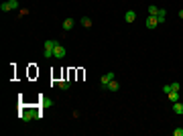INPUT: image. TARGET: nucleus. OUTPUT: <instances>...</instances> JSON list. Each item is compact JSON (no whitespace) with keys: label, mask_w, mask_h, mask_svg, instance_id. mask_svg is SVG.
I'll use <instances>...</instances> for the list:
<instances>
[{"label":"nucleus","mask_w":183,"mask_h":136,"mask_svg":"<svg viewBox=\"0 0 183 136\" xmlns=\"http://www.w3.org/2000/svg\"><path fill=\"white\" fill-rule=\"evenodd\" d=\"M14 8H18V0H6V2L0 4L2 12H8V10H14Z\"/></svg>","instance_id":"f257e3e1"},{"label":"nucleus","mask_w":183,"mask_h":136,"mask_svg":"<svg viewBox=\"0 0 183 136\" xmlns=\"http://www.w3.org/2000/svg\"><path fill=\"white\" fill-rule=\"evenodd\" d=\"M112 79H116V75H114L112 71H108L106 75H102V77H100V83H102V87H108V83L112 81Z\"/></svg>","instance_id":"f03ea898"},{"label":"nucleus","mask_w":183,"mask_h":136,"mask_svg":"<svg viewBox=\"0 0 183 136\" xmlns=\"http://www.w3.org/2000/svg\"><path fill=\"white\" fill-rule=\"evenodd\" d=\"M53 57H55V59H63V57H65V47H63V45H57V47L53 49Z\"/></svg>","instance_id":"7ed1b4c3"},{"label":"nucleus","mask_w":183,"mask_h":136,"mask_svg":"<svg viewBox=\"0 0 183 136\" xmlns=\"http://www.w3.org/2000/svg\"><path fill=\"white\" fill-rule=\"evenodd\" d=\"M18 116H20V120H23V122H29V120H31V118H35L33 110H23V112H20V114H18Z\"/></svg>","instance_id":"20e7f679"},{"label":"nucleus","mask_w":183,"mask_h":136,"mask_svg":"<svg viewBox=\"0 0 183 136\" xmlns=\"http://www.w3.org/2000/svg\"><path fill=\"white\" fill-rule=\"evenodd\" d=\"M159 25V20H157V17H147V29H155V26Z\"/></svg>","instance_id":"39448f33"},{"label":"nucleus","mask_w":183,"mask_h":136,"mask_svg":"<svg viewBox=\"0 0 183 136\" xmlns=\"http://www.w3.org/2000/svg\"><path fill=\"white\" fill-rule=\"evenodd\" d=\"M179 98H181V95H179V92H169V94H167V100H169L171 104L179 102Z\"/></svg>","instance_id":"423d86ee"},{"label":"nucleus","mask_w":183,"mask_h":136,"mask_svg":"<svg viewBox=\"0 0 183 136\" xmlns=\"http://www.w3.org/2000/svg\"><path fill=\"white\" fill-rule=\"evenodd\" d=\"M53 85H59L61 89H69V85H71V81H67V79H61V81H51Z\"/></svg>","instance_id":"0eeeda50"},{"label":"nucleus","mask_w":183,"mask_h":136,"mask_svg":"<svg viewBox=\"0 0 183 136\" xmlns=\"http://www.w3.org/2000/svg\"><path fill=\"white\" fill-rule=\"evenodd\" d=\"M124 20L126 23H134V20H136V12H134V10H128L124 14Z\"/></svg>","instance_id":"6e6552de"},{"label":"nucleus","mask_w":183,"mask_h":136,"mask_svg":"<svg viewBox=\"0 0 183 136\" xmlns=\"http://www.w3.org/2000/svg\"><path fill=\"white\" fill-rule=\"evenodd\" d=\"M157 20H159V23H165V20H167V10H165V8H159Z\"/></svg>","instance_id":"1a4fd4ad"},{"label":"nucleus","mask_w":183,"mask_h":136,"mask_svg":"<svg viewBox=\"0 0 183 136\" xmlns=\"http://www.w3.org/2000/svg\"><path fill=\"white\" fill-rule=\"evenodd\" d=\"M106 89H110V92H118V89H120V83H118L116 79H112V81L108 83V87H106Z\"/></svg>","instance_id":"9d476101"},{"label":"nucleus","mask_w":183,"mask_h":136,"mask_svg":"<svg viewBox=\"0 0 183 136\" xmlns=\"http://www.w3.org/2000/svg\"><path fill=\"white\" fill-rule=\"evenodd\" d=\"M73 18H67V20H63V31H71L73 29Z\"/></svg>","instance_id":"9b49d317"},{"label":"nucleus","mask_w":183,"mask_h":136,"mask_svg":"<svg viewBox=\"0 0 183 136\" xmlns=\"http://www.w3.org/2000/svg\"><path fill=\"white\" fill-rule=\"evenodd\" d=\"M57 45H59L57 41H53V39H47V41H45V49H55Z\"/></svg>","instance_id":"f8f14e48"},{"label":"nucleus","mask_w":183,"mask_h":136,"mask_svg":"<svg viewBox=\"0 0 183 136\" xmlns=\"http://www.w3.org/2000/svg\"><path fill=\"white\" fill-rule=\"evenodd\" d=\"M173 112H175V114H183V104L175 102V104H173Z\"/></svg>","instance_id":"ddd939ff"},{"label":"nucleus","mask_w":183,"mask_h":136,"mask_svg":"<svg viewBox=\"0 0 183 136\" xmlns=\"http://www.w3.org/2000/svg\"><path fill=\"white\" fill-rule=\"evenodd\" d=\"M92 25H94V23H92V18H88V17H83V18H82V26H85V29H90Z\"/></svg>","instance_id":"4468645a"},{"label":"nucleus","mask_w":183,"mask_h":136,"mask_svg":"<svg viewBox=\"0 0 183 136\" xmlns=\"http://www.w3.org/2000/svg\"><path fill=\"white\" fill-rule=\"evenodd\" d=\"M157 12H159V6L150 4V6H149V14H150V17H157Z\"/></svg>","instance_id":"2eb2a0df"},{"label":"nucleus","mask_w":183,"mask_h":136,"mask_svg":"<svg viewBox=\"0 0 183 136\" xmlns=\"http://www.w3.org/2000/svg\"><path fill=\"white\" fill-rule=\"evenodd\" d=\"M43 57H45V59H51V57H53V49H45V51H43Z\"/></svg>","instance_id":"dca6fc26"},{"label":"nucleus","mask_w":183,"mask_h":136,"mask_svg":"<svg viewBox=\"0 0 183 136\" xmlns=\"http://www.w3.org/2000/svg\"><path fill=\"white\" fill-rule=\"evenodd\" d=\"M163 92H165V95L169 94V92H173V87H171V83H167V85H163Z\"/></svg>","instance_id":"f3484780"},{"label":"nucleus","mask_w":183,"mask_h":136,"mask_svg":"<svg viewBox=\"0 0 183 136\" xmlns=\"http://www.w3.org/2000/svg\"><path fill=\"white\" fill-rule=\"evenodd\" d=\"M173 134H175V136H183V128H175Z\"/></svg>","instance_id":"a211bd4d"},{"label":"nucleus","mask_w":183,"mask_h":136,"mask_svg":"<svg viewBox=\"0 0 183 136\" xmlns=\"http://www.w3.org/2000/svg\"><path fill=\"white\" fill-rule=\"evenodd\" d=\"M171 87H173V92H179V83H177V81H173V83H171Z\"/></svg>","instance_id":"6ab92c4d"},{"label":"nucleus","mask_w":183,"mask_h":136,"mask_svg":"<svg viewBox=\"0 0 183 136\" xmlns=\"http://www.w3.org/2000/svg\"><path fill=\"white\" fill-rule=\"evenodd\" d=\"M179 17H181V18H183V8H181V10H179Z\"/></svg>","instance_id":"aec40b11"}]
</instances>
